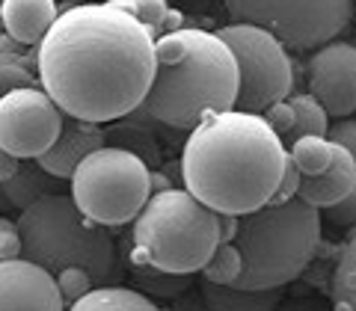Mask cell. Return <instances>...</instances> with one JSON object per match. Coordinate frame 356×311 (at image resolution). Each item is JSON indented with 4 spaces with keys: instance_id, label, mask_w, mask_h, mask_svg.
I'll return each instance as SVG.
<instances>
[{
    "instance_id": "cell-37",
    "label": "cell",
    "mask_w": 356,
    "mask_h": 311,
    "mask_svg": "<svg viewBox=\"0 0 356 311\" xmlns=\"http://www.w3.org/2000/svg\"><path fill=\"white\" fill-rule=\"evenodd\" d=\"M3 33H6L3 30V6H0V36H3Z\"/></svg>"
},
{
    "instance_id": "cell-1",
    "label": "cell",
    "mask_w": 356,
    "mask_h": 311,
    "mask_svg": "<svg viewBox=\"0 0 356 311\" xmlns=\"http://www.w3.org/2000/svg\"><path fill=\"white\" fill-rule=\"evenodd\" d=\"M154 69V36L110 0L60 12L36 51L42 89L65 116L95 125L140 110Z\"/></svg>"
},
{
    "instance_id": "cell-31",
    "label": "cell",
    "mask_w": 356,
    "mask_h": 311,
    "mask_svg": "<svg viewBox=\"0 0 356 311\" xmlns=\"http://www.w3.org/2000/svg\"><path fill=\"white\" fill-rule=\"evenodd\" d=\"M327 137L336 142V146H341V149H348L353 158H356V119H339L336 125H330V133Z\"/></svg>"
},
{
    "instance_id": "cell-35",
    "label": "cell",
    "mask_w": 356,
    "mask_h": 311,
    "mask_svg": "<svg viewBox=\"0 0 356 311\" xmlns=\"http://www.w3.org/2000/svg\"><path fill=\"white\" fill-rule=\"evenodd\" d=\"M21 48H24V44H18L13 36H6V33H3V36H0V53H9V57H18V51Z\"/></svg>"
},
{
    "instance_id": "cell-15",
    "label": "cell",
    "mask_w": 356,
    "mask_h": 311,
    "mask_svg": "<svg viewBox=\"0 0 356 311\" xmlns=\"http://www.w3.org/2000/svg\"><path fill=\"white\" fill-rule=\"evenodd\" d=\"M3 6V30L13 36L18 44H42L48 30L57 24L60 9L57 0H0Z\"/></svg>"
},
{
    "instance_id": "cell-19",
    "label": "cell",
    "mask_w": 356,
    "mask_h": 311,
    "mask_svg": "<svg viewBox=\"0 0 356 311\" xmlns=\"http://www.w3.org/2000/svg\"><path fill=\"white\" fill-rule=\"evenodd\" d=\"M134 282L146 296L154 299H175L193 287V273H166L149 264H134Z\"/></svg>"
},
{
    "instance_id": "cell-27",
    "label": "cell",
    "mask_w": 356,
    "mask_h": 311,
    "mask_svg": "<svg viewBox=\"0 0 356 311\" xmlns=\"http://www.w3.org/2000/svg\"><path fill=\"white\" fill-rule=\"evenodd\" d=\"M261 116L267 119V125L282 137V142L291 146V142L297 140V113H294L291 101H276L273 107H267Z\"/></svg>"
},
{
    "instance_id": "cell-13",
    "label": "cell",
    "mask_w": 356,
    "mask_h": 311,
    "mask_svg": "<svg viewBox=\"0 0 356 311\" xmlns=\"http://www.w3.org/2000/svg\"><path fill=\"white\" fill-rule=\"evenodd\" d=\"M107 146V133L95 121H83L74 116H65L63 131L57 142L36 160L48 175L60 178V181H72L74 169L81 166L89 154Z\"/></svg>"
},
{
    "instance_id": "cell-2",
    "label": "cell",
    "mask_w": 356,
    "mask_h": 311,
    "mask_svg": "<svg viewBox=\"0 0 356 311\" xmlns=\"http://www.w3.org/2000/svg\"><path fill=\"white\" fill-rule=\"evenodd\" d=\"M288 149L267 119L222 110L191 131L181 151V181L217 214L243 217L270 205Z\"/></svg>"
},
{
    "instance_id": "cell-18",
    "label": "cell",
    "mask_w": 356,
    "mask_h": 311,
    "mask_svg": "<svg viewBox=\"0 0 356 311\" xmlns=\"http://www.w3.org/2000/svg\"><path fill=\"white\" fill-rule=\"evenodd\" d=\"M65 311H161L154 299L146 296L137 287H119V285H102L92 287L83 299L72 303Z\"/></svg>"
},
{
    "instance_id": "cell-33",
    "label": "cell",
    "mask_w": 356,
    "mask_h": 311,
    "mask_svg": "<svg viewBox=\"0 0 356 311\" xmlns=\"http://www.w3.org/2000/svg\"><path fill=\"white\" fill-rule=\"evenodd\" d=\"M21 163H24V160H18L15 154H9L6 149H0V181H9V178L21 169Z\"/></svg>"
},
{
    "instance_id": "cell-32",
    "label": "cell",
    "mask_w": 356,
    "mask_h": 311,
    "mask_svg": "<svg viewBox=\"0 0 356 311\" xmlns=\"http://www.w3.org/2000/svg\"><path fill=\"white\" fill-rule=\"evenodd\" d=\"M172 311H214V308L205 303L202 294H199V296H187V291H184L181 296L172 299Z\"/></svg>"
},
{
    "instance_id": "cell-36",
    "label": "cell",
    "mask_w": 356,
    "mask_h": 311,
    "mask_svg": "<svg viewBox=\"0 0 356 311\" xmlns=\"http://www.w3.org/2000/svg\"><path fill=\"white\" fill-rule=\"evenodd\" d=\"M170 178L161 175V172H152V193H163V190H170Z\"/></svg>"
},
{
    "instance_id": "cell-5",
    "label": "cell",
    "mask_w": 356,
    "mask_h": 311,
    "mask_svg": "<svg viewBox=\"0 0 356 311\" xmlns=\"http://www.w3.org/2000/svg\"><path fill=\"white\" fill-rule=\"evenodd\" d=\"M134 264L166 273H202L222 243L220 214L202 205L187 187L152 193L140 217L131 222Z\"/></svg>"
},
{
    "instance_id": "cell-26",
    "label": "cell",
    "mask_w": 356,
    "mask_h": 311,
    "mask_svg": "<svg viewBox=\"0 0 356 311\" xmlns=\"http://www.w3.org/2000/svg\"><path fill=\"white\" fill-rule=\"evenodd\" d=\"M21 86H36V72L21 57H9L6 62H0V98Z\"/></svg>"
},
{
    "instance_id": "cell-10",
    "label": "cell",
    "mask_w": 356,
    "mask_h": 311,
    "mask_svg": "<svg viewBox=\"0 0 356 311\" xmlns=\"http://www.w3.org/2000/svg\"><path fill=\"white\" fill-rule=\"evenodd\" d=\"M65 113L39 86H21L0 98V149L18 160H39L63 131Z\"/></svg>"
},
{
    "instance_id": "cell-20",
    "label": "cell",
    "mask_w": 356,
    "mask_h": 311,
    "mask_svg": "<svg viewBox=\"0 0 356 311\" xmlns=\"http://www.w3.org/2000/svg\"><path fill=\"white\" fill-rule=\"evenodd\" d=\"M330 294H332V311H356V231L339 252Z\"/></svg>"
},
{
    "instance_id": "cell-11",
    "label": "cell",
    "mask_w": 356,
    "mask_h": 311,
    "mask_svg": "<svg viewBox=\"0 0 356 311\" xmlns=\"http://www.w3.org/2000/svg\"><path fill=\"white\" fill-rule=\"evenodd\" d=\"M309 92L336 119L356 113V44L330 42L312 53Z\"/></svg>"
},
{
    "instance_id": "cell-22",
    "label": "cell",
    "mask_w": 356,
    "mask_h": 311,
    "mask_svg": "<svg viewBox=\"0 0 356 311\" xmlns=\"http://www.w3.org/2000/svg\"><path fill=\"white\" fill-rule=\"evenodd\" d=\"M297 113V137L303 133H315V137H327L330 133V113L324 110V104L318 101L312 92L303 95H291L288 98Z\"/></svg>"
},
{
    "instance_id": "cell-8",
    "label": "cell",
    "mask_w": 356,
    "mask_h": 311,
    "mask_svg": "<svg viewBox=\"0 0 356 311\" xmlns=\"http://www.w3.org/2000/svg\"><path fill=\"white\" fill-rule=\"evenodd\" d=\"M232 24H255L285 48L318 51L350 24L353 0H226Z\"/></svg>"
},
{
    "instance_id": "cell-28",
    "label": "cell",
    "mask_w": 356,
    "mask_h": 311,
    "mask_svg": "<svg viewBox=\"0 0 356 311\" xmlns=\"http://www.w3.org/2000/svg\"><path fill=\"white\" fill-rule=\"evenodd\" d=\"M24 258V240H21L18 222L0 214V261Z\"/></svg>"
},
{
    "instance_id": "cell-17",
    "label": "cell",
    "mask_w": 356,
    "mask_h": 311,
    "mask_svg": "<svg viewBox=\"0 0 356 311\" xmlns=\"http://www.w3.org/2000/svg\"><path fill=\"white\" fill-rule=\"evenodd\" d=\"M202 296L214 311H273L282 303V287L273 291H250L235 285H214L202 279Z\"/></svg>"
},
{
    "instance_id": "cell-14",
    "label": "cell",
    "mask_w": 356,
    "mask_h": 311,
    "mask_svg": "<svg viewBox=\"0 0 356 311\" xmlns=\"http://www.w3.org/2000/svg\"><path fill=\"white\" fill-rule=\"evenodd\" d=\"M336 146V142H332ZM356 187V158L348 151L336 146V154H332V163L324 172L318 175H303V184H300V196L306 205L327 210L336 202H341L344 196Z\"/></svg>"
},
{
    "instance_id": "cell-6",
    "label": "cell",
    "mask_w": 356,
    "mask_h": 311,
    "mask_svg": "<svg viewBox=\"0 0 356 311\" xmlns=\"http://www.w3.org/2000/svg\"><path fill=\"white\" fill-rule=\"evenodd\" d=\"M24 258L57 276L63 267H86L102 287L116 276V246L107 228L83 217L72 196L48 193L18 214Z\"/></svg>"
},
{
    "instance_id": "cell-21",
    "label": "cell",
    "mask_w": 356,
    "mask_h": 311,
    "mask_svg": "<svg viewBox=\"0 0 356 311\" xmlns=\"http://www.w3.org/2000/svg\"><path fill=\"white\" fill-rule=\"evenodd\" d=\"M332 154H336L332 140L330 137H315V133H303V137H297L291 146H288V158L297 163V169L303 175L324 172L332 163Z\"/></svg>"
},
{
    "instance_id": "cell-24",
    "label": "cell",
    "mask_w": 356,
    "mask_h": 311,
    "mask_svg": "<svg viewBox=\"0 0 356 311\" xmlns=\"http://www.w3.org/2000/svg\"><path fill=\"white\" fill-rule=\"evenodd\" d=\"M110 3L125 9L128 15H134L154 39H161L166 33V15H170L166 0H110Z\"/></svg>"
},
{
    "instance_id": "cell-29",
    "label": "cell",
    "mask_w": 356,
    "mask_h": 311,
    "mask_svg": "<svg viewBox=\"0 0 356 311\" xmlns=\"http://www.w3.org/2000/svg\"><path fill=\"white\" fill-rule=\"evenodd\" d=\"M300 184H303V172H300L297 163L288 158L285 172H282V181H280V187H276L270 205H285V202H291V199H297L300 196Z\"/></svg>"
},
{
    "instance_id": "cell-9",
    "label": "cell",
    "mask_w": 356,
    "mask_h": 311,
    "mask_svg": "<svg viewBox=\"0 0 356 311\" xmlns=\"http://www.w3.org/2000/svg\"><path fill=\"white\" fill-rule=\"evenodd\" d=\"M217 36L232 48L238 60V101L235 110L243 113H264L276 101H285L294 86V62L285 44L255 24H226Z\"/></svg>"
},
{
    "instance_id": "cell-12",
    "label": "cell",
    "mask_w": 356,
    "mask_h": 311,
    "mask_svg": "<svg viewBox=\"0 0 356 311\" xmlns=\"http://www.w3.org/2000/svg\"><path fill=\"white\" fill-rule=\"evenodd\" d=\"M0 311H65L57 276L27 258L0 261Z\"/></svg>"
},
{
    "instance_id": "cell-3",
    "label": "cell",
    "mask_w": 356,
    "mask_h": 311,
    "mask_svg": "<svg viewBox=\"0 0 356 311\" xmlns=\"http://www.w3.org/2000/svg\"><path fill=\"white\" fill-rule=\"evenodd\" d=\"M158 69L143 101V113L161 125L193 131L238 101V60L217 33L181 27L154 39Z\"/></svg>"
},
{
    "instance_id": "cell-4",
    "label": "cell",
    "mask_w": 356,
    "mask_h": 311,
    "mask_svg": "<svg viewBox=\"0 0 356 311\" xmlns=\"http://www.w3.org/2000/svg\"><path fill=\"white\" fill-rule=\"evenodd\" d=\"M243 258V273L235 287L273 291L303 276L321 243V210L291 199L285 205H264L238 217L232 240Z\"/></svg>"
},
{
    "instance_id": "cell-34",
    "label": "cell",
    "mask_w": 356,
    "mask_h": 311,
    "mask_svg": "<svg viewBox=\"0 0 356 311\" xmlns=\"http://www.w3.org/2000/svg\"><path fill=\"white\" fill-rule=\"evenodd\" d=\"M273 311H315V305L303 303V299H282V303L276 305Z\"/></svg>"
},
{
    "instance_id": "cell-25",
    "label": "cell",
    "mask_w": 356,
    "mask_h": 311,
    "mask_svg": "<svg viewBox=\"0 0 356 311\" xmlns=\"http://www.w3.org/2000/svg\"><path fill=\"white\" fill-rule=\"evenodd\" d=\"M57 287H60V294L65 299V305H72V303H77V299H83L98 285H95L92 273H89L86 267H63V270L57 273Z\"/></svg>"
},
{
    "instance_id": "cell-7",
    "label": "cell",
    "mask_w": 356,
    "mask_h": 311,
    "mask_svg": "<svg viewBox=\"0 0 356 311\" xmlns=\"http://www.w3.org/2000/svg\"><path fill=\"white\" fill-rule=\"evenodd\" d=\"M72 199L98 226H128L152 199V169L137 151L104 146L74 169Z\"/></svg>"
},
{
    "instance_id": "cell-16",
    "label": "cell",
    "mask_w": 356,
    "mask_h": 311,
    "mask_svg": "<svg viewBox=\"0 0 356 311\" xmlns=\"http://www.w3.org/2000/svg\"><path fill=\"white\" fill-rule=\"evenodd\" d=\"M60 178H54L42 169L36 160H24L21 169L9 178L0 181V210H27L33 202H39L48 193H60Z\"/></svg>"
},
{
    "instance_id": "cell-23",
    "label": "cell",
    "mask_w": 356,
    "mask_h": 311,
    "mask_svg": "<svg viewBox=\"0 0 356 311\" xmlns=\"http://www.w3.org/2000/svg\"><path fill=\"white\" fill-rule=\"evenodd\" d=\"M243 273V258L235 243H220L211 261L202 267V279L214 285H235L238 276Z\"/></svg>"
},
{
    "instance_id": "cell-30",
    "label": "cell",
    "mask_w": 356,
    "mask_h": 311,
    "mask_svg": "<svg viewBox=\"0 0 356 311\" xmlns=\"http://www.w3.org/2000/svg\"><path fill=\"white\" fill-rule=\"evenodd\" d=\"M324 217L332 222V226H341V228L356 226V187L341 199V202H336L332 208H327Z\"/></svg>"
}]
</instances>
